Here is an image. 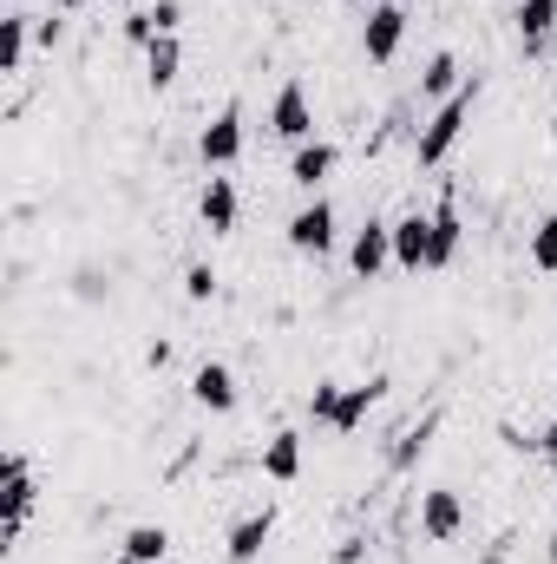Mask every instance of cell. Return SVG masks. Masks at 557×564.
Masks as SVG:
<instances>
[{
  "label": "cell",
  "mask_w": 557,
  "mask_h": 564,
  "mask_svg": "<svg viewBox=\"0 0 557 564\" xmlns=\"http://www.w3.org/2000/svg\"><path fill=\"white\" fill-rule=\"evenodd\" d=\"M472 106H479V79H466L446 106H433L426 132L414 139V164H419V171H433V164H446V158H452V144L466 139V126H472Z\"/></svg>",
  "instance_id": "1"
},
{
  "label": "cell",
  "mask_w": 557,
  "mask_h": 564,
  "mask_svg": "<svg viewBox=\"0 0 557 564\" xmlns=\"http://www.w3.org/2000/svg\"><path fill=\"white\" fill-rule=\"evenodd\" d=\"M401 40H407V7H401V0H374L368 20H361V53H368V66H387V59L401 53Z\"/></svg>",
  "instance_id": "2"
},
{
  "label": "cell",
  "mask_w": 557,
  "mask_h": 564,
  "mask_svg": "<svg viewBox=\"0 0 557 564\" xmlns=\"http://www.w3.org/2000/svg\"><path fill=\"white\" fill-rule=\"evenodd\" d=\"M288 250H295V257H315V263L335 250V204H328V197H308V204L288 217Z\"/></svg>",
  "instance_id": "3"
},
{
  "label": "cell",
  "mask_w": 557,
  "mask_h": 564,
  "mask_svg": "<svg viewBox=\"0 0 557 564\" xmlns=\"http://www.w3.org/2000/svg\"><path fill=\"white\" fill-rule=\"evenodd\" d=\"M197 158H204L210 171H230V164L243 158V112H237V106H223V112L197 132Z\"/></svg>",
  "instance_id": "4"
},
{
  "label": "cell",
  "mask_w": 557,
  "mask_h": 564,
  "mask_svg": "<svg viewBox=\"0 0 557 564\" xmlns=\"http://www.w3.org/2000/svg\"><path fill=\"white\" fill-rule=\"evenodd\" d=\"M348 263H354V276L374 282L387 263H394V224L387 217H368L361 230H354V243H348Z\"/></svg>",
  "instance_id": "5"
},
{
  "label": "cell",
  "mask_w": 557,
  "mask_h": 564,
  "mask_svg": "<svg viewBox=\"0 0 557 564\" xmlns=\"http://www.w3.org/2000/svg\"><path fill=\"white\" fill-rule=\"evenodd\" d=\"M270 132L288 144H308L315 139V106H308V93H302V79H282L276 106H270Z\"/></svg>",
  "instance_id": "6"
},
{
  "label": "cell",
  "mask_w": 557,
  "mask_h": 564,
  "mask_svg": "<svg viewBox=\"0 0 557 564\" xmlns=\"http://www.w3.org/2000/svg\"><path fill=\"white\" fill-rule=\"evenodd\" d=\"M190 401H197L204 414H237L243 388H237V375H230L223 361H197V368H190Z\"/></svg>",
  "instance_id": "7"
},
{
  "label": "cell",
  "mask_w": 557,
  "mask_h": 564,
  "mask_svg": "<svg viewBox=\"0 0 557 564\" xmlns=\"http://www.w3.org/2000/svg\"><path fill=\"white\" fill-rule=\"evenodd\" d=\"M335 164H341V144H328V139H308V144H295V151H288V184L315 197V191H321V184L335 177Z\"/></svg>",
  "instance_id": "8"
},
{
  "label": "cell",
  "mask_w": 557,
  "mask_h": 564,
  "mask_svg": "<svg viewBox=\"0 0 557 564\" xmlns=\"http://www.w3.org/2000/svg\"><path fill=\"white\" fill-rule=\"evenodd\" d=\"M394 270H407V276L433 270V217H419V210L394 217Z\"/></svg>",
  "instance_id": "9"
},
{
  "label": "cell",
  "mask_w": 557,
  "mask_h": 564,
  "mask_svg": "<svg viewBox=\"0 0 557 564\" xmlns=\"http://www.w3.org/2000/svg\"><path fill=\"white\" fill-rule=\"evenodd\" d=\"M33 506H40V479H33V466H26V453H7V539L26 532Z\"/></svg>",
  "instance_id": "10"
},
{
  "label": "cell",
  "mask_w": 557,
  "mask_h": 564,
  "mask_svg": "<svg viewBox=\"0 0 557 564\" xmlns=\"http://www.w3.org/2000/svg\"><path fill=\"white\" fill-rule=\"evenodd\" d=\"M459 525H466V506H459V492H452V486H433V492H419V532H426L433 545L459 539Z\"/></svg>",
  "instance_id": "11"
},
{
  "label": "cell",
  "mask_w": 557,
  "mask_h": 564,
  "mask_svg": "<svg viewBox=\"0 0 557 564\" xmlns=\"http://www.w3.org/2000/svg\"><path fill=\"white\" fill-rule=\"evenodd\" d=\"M387 394H394V381H387V375L348 381V388H341V408H335V433H354V426L368 421V414H374V408H381Z\"/></svg>",
  "instance_id": "12"
},
{
  "label": "cell",
  "mask_w": 557,
  "mask_h": 564,
  "mask_svg": "<svg viewBox=\"0 0 557 564\" xmlns=\"http://www.w3.org/2000/svg\"><path fill=\"white\" fill-rule=\"evenodd\" d=\"M270 539H276V512L263 506V512H250V519H237V525H230L223 558H230V564H256L263 552H270Z\"/></svg>",
  "instance_id": "13"
},
{
  "label": "cell",
  "mask_w": 557,
  "mask_h": 564,
  "mask_svg": "<svg viewBox=\"0 0 557 564\" xmlns=\"http://www.w3.org/2000/svg\"><path fill=\"white\" fill-rule=\"evenodd\" d=\"M237 210H243L237 184H230V177H204V191H197V217H204V230H210V237H230V230H237Z\"/></svg>",
  "instance_id": "14"
},
{
  "label": "cell",
  "mask_w": 557,
  "mask_h": 564,
  "mask_svg": "<svg viewBox=\"0 0 557 564\" xmlns=\"http://www.w3.org/2000/svg\"><path fill=\"white\" fill-rule=\"evenodd\" d=\"M426 217H433V270H446V263L459 257V243H466V217H459V197H439Z\"/></svg>",
  "instance_id": "15"
},
{
  "label": "cell",
  "mask_w": 557,
  "mask_h": 564,
  "mask_svg": "<svg viewBox=\"0 0 557 564\" xmlns=\"http://www.w3.org/2000/svg\"><path fill=\"white\" fill-rule=\"evenodd\" d=\"M433 433H439V414H419L407 433H394V446H387V473H414L419 459L433 453Z\"/></svg>",
  "instance_id": "16"
},
{
  "label": "cell",
  "mask_w": 557,
  "mask_h": 564,
  "mask_svg": "<svg viewBox=\"0 0 557 564\" xmlns=\"http://www.w3.org/2000/svg\"><path fill=\"white\" fill-rule=\"evenodd\" d=\"M177 73H184V40H177V33H157V40L144 46V86L164 93V86H177Z\"/></svg>",
  "instance_id": "17"
},
{
  "label": "cell",
  "mask_w": 557,
  "mask_h": 564,
  "mask_svg": "<svg viewBox=\"0 0 557 564\" xmlns=\"http://www.w3.org/2000/svg\"><path fill=\"white\" fill-rule=\"evenodd\" d=\"M459 86H466V66H459V53H452V46H439V53L419 66V99H439V106H446Z\"/></svg>",
  "instance_id": "18"
},
{
  "label": "cell",
  "mask_w": 557,
  "mask_h": 564,
  "mask_svg": "<svg viewBox=\"0 0 557 564\" xmlns=\"http://www.w3.org/2000/svg\"><path fill=\"white\" fill-rule=\"evenodd\" d=\"M263 479H276V486H288V479H302V433H270L263 440Z\"/></svg>",
  "instance_id": "19"
},
{
  "label": "cell",
  "mask_w": 557,
  "mask_h": 564,
  "mask_svg": "<svg viewBox=\"0 0 557 564\" xmlns=\"http://www.w3.org/2000/svg\"><path fill=\"white\" fill-rule=\"evenodd\" d=\"M119 552L139 558V564H164L171 558V532H164V525H132V532L119 539Z\"/></svg>",
  "instance_id": "20"
},
{
  "label": "cell",
  "mask_w": 557,
  "mask_h": 564,
  "mask_svg": "<svg viewBox=\"0 0 557 564\" xmlns=\"http://www.w3.org/2000/svg\"><path fill=\"white\" fill-rule=\"evenodd\" d=\"M512 20H518V40H525V46H538V40L557 26V0H518V13H512Z\"/></svg>",
  "instance_id": "21"
},
{
  "label": "cell",
  "mask_w": 557,
  "mask_h": 564,
  "mask_svg": "<svg viewBox=\"0 0 557 564\" xmlns=\"http://www.w3.org/2000/svg\"><path fill=\"white\" fill-rule=\"evenodd\" d=\"M26 26H33V13H7L0 20V66L7 73H20V59H26Z\"/></svg>",
  "instance_id": "22"
},
{
  "label": "cell",
  "mask_w": 557,
  "mask_h": 564,
  "mask_svg": "<svg viewBox=\"0 0 557 564\" xmlns=\"http://www.w3.org/2000/svg\"><path fill=\"white\" fill-rule=\"evenodd\" d=\"M341 388H348V381H315V388H308V421L328 426V433H335V408H341Z\"/></svg>",
  "instance_id": "23"
},
{
  "label": "cell",
  "mask_w": 557,
  "mask_h": 564,
  "mask_svg": "<svg viewBox=\"0 0 557 564\" xmlns=\"http://www.w3.org/2000/svg\"><path fill=\"white\" fill-rule=\"evenodd\" d=\"M525 257H532V270H545V276L557 270V210L545 217V224H538V230H532V243H525Z\"/></svg>",
  "instance_id": "24"
},
{
  "label": "cell",
  "mask_w": 557,
  "mask_h": 564,
  "mask_svg": "<svg viewBox=\"0 0 557 564\" xmlns=\"http://www.w3.org/2000/svg\"><path fill=\"white\" fill-rule=\"evenodd\" d=\"M119 33H125L132 46H151V40H157V20H151V0H144V7H132V13H125V26H119Z\"/></svg>",
  "instance_id": "25"
},
{
  "label": "cell",
  "mask_w": 557,
  "mask_h": 564,
  "mask_svg": "<svg viewBox=\"0 0 557 564\" xmlns=\"http://www.w3.org/2000/svg\"><path fill=\"white\" fill-rule=\"evenodd\" d=\"M184 295H190V302H210V295H217V270H210V263H190V270H184Z\"/></svg>",
  "instance_id": "26"
},
{
  "label": "cell",
  "mask_w": 557,
  "mask_h": 564,
  "mask_svg": "<svg viewBox=\"0 0 557 564\" xmlns=\"http://www.w3.org/2000/svg\"><path fill=\"white\" fill-rule=\"evenodd\" d=\"M151 20H157V33H177L184 26V7L177 0H151Z\"/></svg>",
  "instance_id": "27"
},
{
  "label": "cell",
  "mask_w": 557,
  "mask_h": 564,
  "mask_svg": "<svg viewBox=\"0 0 557 564\" xmlns=\"http://www.w3.org/2000/svg\"><path fill=\"white\" fill-rule=\"evenodd\" d=\"M368 558V539H341V545H335V564H361Z\"/></svg>",
  "instance_id": "28"
},
{
  "label": "cell",
  "mask_w": 557,
  "mask_h": 564,
  "mask_svg": "<svg viewBox=\"0 0 557 564\" xmlns=\"http://www.w3.org/2000/svg\"><path fill=\"white\" fill-rule=\"evenodd\" d=\"M538 453H545V459H551V466H557V421L545 426V433H538Z\"/></svg>",
  "instance_id": "29"
},
{
  "label": "cell",
  "mask_w": 557,
  "mask_h": 564,
  "mask_svg": "<svg viewBox=\"0 0 557 564\" xmlns=\"http://www.w3.org/2000/svg\"><path fill=\"white\" fill-rule=\"evenodd\" d=\"M545 558H551V564H557V525H551V539H545Z\"/></svg>",
  "instance_id": "30"
},
{
  "label": "cell",
  "mask_w": 557,
  "mask_h": 564,
  "mask_svg": "<svg viewBox=\"0 0 557 564\" xmlns=\"http://www.w3.org/2000/svg\"><path fill=\"white\" fill-rule=\"evenodd\" d=\"M59 7H66V13H79V7H92V0H59Z\"/></svg>",
  "instance_id": "31"
}]
</instances>
